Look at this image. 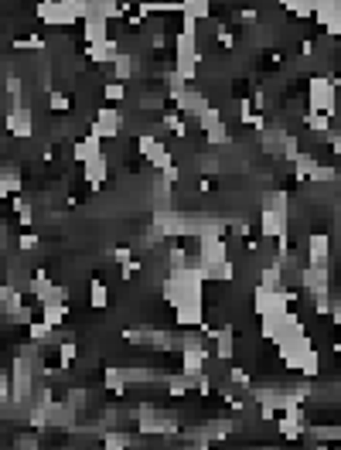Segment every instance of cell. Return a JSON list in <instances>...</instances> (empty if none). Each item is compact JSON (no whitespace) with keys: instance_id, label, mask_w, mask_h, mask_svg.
<instances>
[{"instance_id":"6da1fadb","label":"cell","mask_w":341,"mask_h":450,"mask_svg":"<svg viewBox=\"0 0 341 450\" xmlns=\"http://www.w3.org/2000/svg\"><path fill=\"white\" fill-rule=\"evenodd\" d=\"M308 106L311 113H321L328 120L338 116V75H311V85H308Z\"/></svg>"},{"instance_id":"7a4b0ae2","label":"cell","mask_w":341,"mask_h":450,"mask_svg":"<svg viewBox=\"0 0 341 450\" xmlns=\"http://www.w3.org/2000/svg\"><path fill=\"white\" fill-rule=\"evenodd\" d=\"M198 62H202V48L191 34H178L174 38V75H181L185 82H191L198 75Z\"/></svg>"},{"instance_id":"3957f363","label":"cell","mask_w":341,"mask_h":450,"mask_svg":"<svg viewBox=\"0 0 341 450\" xmlns=\"http://www.w3.org/2000/svg\"><path fill=\"white\" fill-rule=\"evenodd\" d=\"M89 133L103 144V140H116L120 133H123V116L113 109V106H103L99 113H96V120L89 123Z\"/></svg>"},{"instance_id":"277c9868","label":"cell","mask_w":341,"mask_h":450,"mask_svg":"<svg viewBox=\"0 0 341 450\" xmlns=\"http://www.w3.org/2000/svg\"><path fill=\"white\" fill-rule=\"evenodd\" d=\"M287 225H290V209H270V205H263V212H260V232H263L267 242L287 235Z\"/></svg>"},{"instance_id":"5b68a950","label":"cell","mask_w":341,"mask_h":450,"mask_svg":"<svg viewBox=\"0 0 341 450\" xmlns=\"http://www.w3.org/2000/svg\"><path fill=\"white\" fill-rule=\"evenodd\" d=\"M297 280L304 283V290L311 297H328L331 293V276H328V266H304L297 273Z\"/></svg>"},{"instance_id":"8992f818","label":"cell","mask_w":341,"mask_h":450,"mask_svg":"<svg viewBox=\"0 0 341 450\" xmlns=\"http://www.w3.org/2000/svg\"><path fill=\"white\" fill-rule=\"evenodd\" d=\"M174 106H178V109H174L178 116H195V120H198V116H202L212 103H208V96H205V92H198V89H185V92L174 99Z\"/></svg>"},{"instance_id":"52a82bcc","label":"cell","mask_w":341,"mask_h":450,"mask_svg":"<svg viewBox=\"0 0 341 450\" xmlns=\"http://www.w3.org/2000/svg\"><path fill=\"white\" fill-rule=\"evenodd\" d=\"M328 256H331V235L311 232L308 235V266H328Z\"/></svg>"},{"instance_id":"ba28073f","label":"cell","mask_w":341,"mask_h":450,"mask_svg":"<svg viewBox=\"0 0 341 450\" xmlns=\"http://www.w3.org/2000/svg\"><path fill=\"white\" fill-rule=\"evenodd\" d=\"M208 341L215 345V358H219V362H229V358H232V352H236V331H232V324L212 328V331H208Z\"/></svg>"},{"instance_id":"9c48e42d","label":"cell","mask_w":341,"mask_h":450,"mask_svg":"<svg viewBox=\"0 0 341 450\" xmlns=\"http://www.w3.org/2000/svg\"><path fill=\"white\" fill-rule=\"evenodd\" d=\"M7 133H10V137H24V140L34 133V113H31V106L7 113Z\"/></svg>"},{"instance_id":"30bf717a","label":"cell","mask_w":341,"mask_h":450,"mask_svg":"<svg viewBox=\"0 0 341 450\" xmlns=\"http://www.w3.org/2000/svg\"><path fill=\"white\" fill-rule=\"evenodd\" d=\"M205 362H208V348H181V375L188 379L205 375Z\"/></svg>"},{"instance_id":"8fae6325","label":"cell","mask_w":341,"mask_h":450,"mask_svg":"<svg viewBox=\"0 0 341 450\" xmlns=\"http://www.w3.org/2000/svg\"><path fill=\"white\" fill-rule=\"evenodd\" d=\"M85 55H89L96 65H113V62H116V55H120V41L106 38V41H99V44H89V48H85Z\"/></svg>"},{"instance_id":"7c38bea8","label":"cell","mask_w":341,"mask_h":450,"mask_svg":"<svg viewBox=\"0 0 341 450\" xmlns=\"http://www.w3.org/2000/svg\"><path fill=\"white\" fill-rule=\"evenodd\" d=\"M137 65H140V58H137V55L120 51V55H116V62L109 65V68H113V72H109V79H113V82H126V79H133Z\"/></svg>"},{"instance_id":"4fadbf2b","label":"cell","mask_w":341,"mask_h":450,"mask_svg":"<svg viewBox=\"0 0 341 450\" xmlns=\"http://www.w3.org/2000/svg\"><path fill=\"white\" fill-rule=\"evenodd\" d=\"M72 154H75V161H79V164H89V161H96V157L103 154V144H99L92 133H85L82 140H75Z\"/></svg>"},{"instance_id":"5bb4252c","label":"cell","mask_w":341,"mask_h":450,"mask_svg":"<svg viewBox=\"0 0 341 450\" xmlns=\"http://www.w3.org/2000/svg\"><path fill=\"white\" fill-rule=\"evenodd\" d=\"M314 10H318V21H321V24H328V34H331V38H338V31H341L338 3H314Z\"/></svg>"},{"instance_id":"9a60e30c","label":"cell","mask_w":341,"mask_h":450,"mask_svg":"<svg viewBox=\"0 0 341 450\" xmlns=\"http://www.w3.org/2000/svg\"><path fill=\"white\" fill-rule=\"evenodd\" d=\"M178 10H181V17H191L195 24L212 17V3L208 0H185V3H178Z\"/></svg>"},{"instance_id":"2e32d148","label":"cell","mask_w":341,"mask_h":450,"mask_svg":"<svg viewBox=\"0 0 341 450\" xmlns=\"http://www.w3.org/2000/svg\"><path fill=\"white\" fill-rule=\"evenodd\" d=\"M82 168H85V181H92V185L106 181V174H109V161H106V154H99L96 161H89V164H82Z\"/></svg>"},{"instance_id":"e0dca14e","label":"cell","mask_w":341,"mask_h":450,"mask_svg":"<svg viewBox=\"0 0 341 450\" xmlns=\"http://www.w3.org/2000/svg\"><path fill=\"white\" fill-rule=\"evenodd\" d=\"M65 314H68V304H48V307H41V324L58 328V324H65Z\"/></svg>"},{"instance_id":"ac0fdd59","label":"cell","mask_w":341,"mask_h":450,"mask_svg":"<svg viewBox=\"0 0 341 450\" xmlns=\"http://www.w3.org/2000/svg\"><path fill=\"white\" fill-rule=\"evenodd\" d=\"M89 304H92V307H96V310H103V307H106V304H109V287H106V283H99V280H96V283H92V287H89Z\"/></svg>"},{"instance_id":"d6986e66","label":"cell","mask_w":341,"mask_h":450,"mask_svg":"<svg viewBox=\"0 0 341 450\" xmlns=\"http://www.w3.org/2000/svg\"><path fill=\"white\" fill-rule=\"evenodd\" d=\"M103 96H106V103L109 106H116V103H123V96H126V85L123 82H103Z\"/></svg>"},{"instance_id":"ffe728a7","label":"cell","mask_w":341,"mask_h":450,"mask_svg":"<svg viewBox=\"0 0 341 450\" xmlns=\"http://www.w3.org/2000/svg\"><path fill=\"white\" fill-rule=\"evenodd\" d=\"M140 109L161 113V109H164V92H144V96H140Z\"/></svg>"},{"instance_id":"44dd1931","label":"cell","mask_w":341,"mask_h":450,"mask_svg":"<svg viewBox=\"0 0 341 450\" xmlns=\"http://www.w3.org/2000/svg\"><path fill=\"white\" fill-rule=\"evenodd\" d=\"M68 106H72V99H68L65 92H58V89H51V92H48V109H58V113H65Z\"/></svg>"},{"instance_id":"7402d4cb","label":"cell","mask_w":341,"mask_h":450,"mask_svg":"<svg viewBox=\"0 0 341 450\" xmlns=\"http://www.w3.org/2000/svg\"><path fill=\"white\" fill-rule=\"evenodd\" d=\"M287 10H294L297 17H308L311 10H314V3H308V0H294V3H284Z\"/></svg>"},{"instance_id":"603a6c76","label":"cell","mask_w":341,"mask_h":450,"mask_svg":"<svg viewBox=\"0 0 341 450\" xmlns=\"http://www.w3.org/2000/svg\"><path fill=\"white\" fill-rule=\"evenodd\" d=\"M17 246H21V249H38V232H24V235L17 239Z\"/></svg>"}]
</instances>
